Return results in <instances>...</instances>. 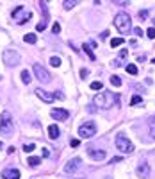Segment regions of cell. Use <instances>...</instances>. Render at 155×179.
<instances>
[{"instance_id": "cell-27", "label": "cell", "mask_w": 155, "mask_h": 179, "mask_svg": "<svg viewBox=\"0 0 155 179\" xmlns=\"http://www.w3.org/2000/svg\"><path fill=\"white\" fill-rule=\"evenodd\" d=\"M75 4H77L75 0H66L62 6H64V9H72V7H75Z\"/></svg>"}, {"instance_id": "cell-31", "label": "cell", "mask_w": 155, "mask_h": 179, "mask_svg": "<svg viewBox=\"0 0 155 179\" xmlns=\"http://www.w3.org/2000/svg\"><path fill=\"white\" fill-rule=\"evenodd\" d=\"M87 75H89V70L87 68H82L80 70V79H87Z\"/></svg>"}, {"instance_id": "cell-3", "label": "cell", "mask_w": 155, "mask_h": 179, "mask_svg": "<svg viewBox=\"0 0 155 179\" xmlns=\"http://www.w3.org/2000/svg\"><path fill=\"white\" fill-rule=\"evenodd\" d=\"M13 129H14V124H13V116H11L9 111H4L0 115V133L4 136H11L13 134Z\"/></svg>"}, {"instance_id": "cell-14", "label": "cell", "mask_w": 155, "mask_h": 179, "mask_svg": "<svg viewBox=\"0 0 155 179\" xmlns=\"http://www.w3.org/2000/svg\"><path fill=\"white\" fill-rule=\"evenodd\" d=\"M2 179H20V170L18 169H6L2 172Z\"/></svg>"}, {"instance_id": "cell-7", "label": "cell", "mask_w": 155, "mask_h": 179, "mask_svg": "<svg viewBox=\"0 0 155 179\" xmlns=\"http://www.w3.org/2000/svg\"><path fill=\"white\" fill-rule=\"evenodd\" d=\"M96 133V124L94 122H84L82 126L79 127V134L80 138H91Z\"/></svg>"}, {"instance_id": "cell-17", "label": "cell", "mask_w": 155, "mask_h": 179, "mask_svg": "<svg viewBox=\"0 0 155 179\" xmlns=\"http://www.w3.org/2000/svg\"><path fill=\"white\" fill-rule=\"evenodd\" d=\"M23 40H25V43H31V45H34V43L38 41V36H36L34 32H31V34H25V38H23Z\"/></svg>"}, {"instance_id": "cell-29", "label": "cell", "mask_w": 155, "mask_h": 179, "mask_svg": "<svg viewBox=\"0 0 155 179\" xmlns=\"http://www.w3.org/2000/svg\"><path fill=\"white\" fill-rule=\"evenodd\" d=\"M34 149H36L34 143H27V145H23V150H25V152H32Z\"/></svg>"}, {"instance_id": "cell-19", "label": "cell", "mask_w": 155, "mask_h": 179, "mask_svg": "<svg viewBox=\"0 0 155 179\" xmlns=\"http://www.w3.org/2000/svg\"><path fill=\"white\" fill-rule=\"evenodd\" d=\"M21 81H23L25 84L31 83V72H29V70H23V72H21Z\"/></svg>"}, {"instance_id": "cell-13", "label": "cell", "mask_w": 155, "mask_h": 179, "mask_svg": "<svg viewBox=\"0 0 155 179\" xmlns=\"http://www.w3.org/2000/svg\"><path fill=\"white\" fill-rule=\"evenodd\" d=\"M36 95L41 99L43 102H46V104L54 102V99H55V95L54 93H48V91H45V90H36Z\"/></svg>"}, {"instance_id": "cell-37", "label": "cell", "mask_w": 155, "mask_h": 179, "mask_svg": "<svg viewBox=\"0 0 155 179\" xmlns=\"http://www.w3.org/2000/svg\"><path fill=\"white\" fill-rule=\"evenodd\" d=\"M152 63H153V64H155V59H152Z\"/></svg>"}, {"instance_id": "cell-23", "label": "cell", "mask_w": 155, "mask_h": 179, "mask_svg": "<svg viewBox=\"0 0 155 179\" xmlns=\"http://www.w3.org/2000/svg\"><path fill=\"white\" fill-rule=\"evenodd\" d=\"M120 45H123V38H113L111 40V47H120Z\"/></svg>"}, {"instance_id": "cell-21", "label": "cell", "mask_w": 155, "mask_h": 179, "mask_svg": "<svg viewBox=\"0 0 155 179\" xmlns=\"http://www.w3.org/2000/svg\"><path fill=\"white\" fill-rule=\"evenodd\" d=\"M127 72H128L130 75H135V74H137V66H135V64H132V63L127 64Z\"/></svg>"}, {"instance_id": "cell-24", "label": "cell", "mask_w": 155, "mask_h": 179, "mask_svg": "<svg viewBox=\"0 0 155 179\" xmlns=\"http://www.w3.org/2000/svg\"><path fill=\"white\" fill-rule=\"evenodd\" d=\"M103 88V84L100 83V81H94V83H91V90H94V91H100Z\"/></svg>"}, {"instance_id": "cell-8", "label": "cell", "mask_w": 155, "mask_h": 179, "mask_svg": "<svg viewBox=\"0 0 155 179\" xmlns=\"http://www.w3.org/2000/svg\"><path fill=\"white\" fill-rule=\"evenodd\" d=\"M80 167H82V159L80 158H73V159H70V161L64 165V172H66V174H75Z\"/></svg>"}, {"instance_id": "cell-30", "label": "cell", "mask_w": 155, "mask_h": 179, "mask_svg": "<svg viewBox=\"0 0 155 179\" xmlns=\"http://www.w3.org/2000/svg\"><path fill=\"white\" fill-rule=\"evenodd\" d=\"M146 36H148L150 40H155V27H152V29H148V31H146Z\"/></svg>"}, {"instance_id": "cell-4", "label": "cell", "mask_w": 155, "mask_h": 179, "mask_svg": "<svg viewBox=\"0 0 155 179\" xmlns=\"http://www.w3.org/2000/svg\"><path fill=\"white\" fill-rule=\"evenodd\" d=\"M116 147H118L120 152H123V154L134 152V145H132V142L127 138L125 133H118V136H116Z\"/></svg>"}, {"instance_id": "cell-32", "label": "cell", "mask_w": 155, "mask_h": 179, "mask_svg": "<svg viewBox=\"0 0 155 179\" xmlns=\"http://www.w3.org/2000/svg\"><path fill=\"white\" fill-rule=\"evenodd\" d=\"M139 18H141V20H145V18H148V11H139Z\"/></svg>"}, {"instance_id": "cell-10", "label": "cell", "mask_w": 155, "mask_h": 179, "mask_svg": "<svg viewBox=\"0 0 155 179\" xmlns=\"http://www.w3.org/2000/svg\"><path fill=\"white\" fill-rule=\"evenodd\" d=\"M87 154H89V158L94 159V161H102V159H105V150H102V149L89 147L87 149Z\"/></svg>"}, {"instance_id": "cell-28", "label": "cell", "mask_w": 155, "mask_h": 179, "mask_svg": "<svg viewBox=\"0 0 155 179\" xmlns=\"http://www.w3.org/2000/svg\"><path fill=\"white\" fill-rule=\"evenodd\" d=\"M52 32H54V34H59V32H61V25H59L57 21L52 25Z\"/></svg>"}, {"instance_id": "cell-6", "label": "cell", "mask_w": 155, "mask_h": 179, "mask_svg": "<svg viewBox=\"0 0 155 179\" xmlns=\"http://www.w3.org/2000/svg\"><path fill=\"white\" fill-rule=\"evenodd\" d=\"M32 70H34V74H36V77H38V81H39V83L46 84V83H50V81H52V75L48 74V70H46L45 66H41L39 63L34 64V66H32Z\"/></svg>"}, {"instance_id": "cell-11", "label": "cell", "mask_w": 155, "mask_h": 179, "mask_svg": "<svg viewBox=\"0 0 155 179\" xmlns=\"http://www.w3.org/2000/svg\"><path fill=\"white\" fill-rule=\"evenodd\" d=\"M50 116H52V118H55V120H59V122H62V120H66L70 115H68V111H66V109L55 107V109H52V111H50Z\"/></svg>"}, {"instance_id": "cell-9", "label": "cell", "mask_w": 155, "mask_h": 179, "mask_svg": "<svg viewBox=\"0 0 155 179\" xmlns=\"http://www.w3.org/2000/svg\"><path fill=\"white\" fill-rule=\"evenodd\" d=\"M39 9L43 11V20L38 23V27H36V31H45V27H46V23H48V7H46V2H39Z\"/></svg>"}, {"instance_id": "cell-34", "label": "cell", "mask_w": 155, "mask_h": 179, "mask_svg": "<svg viewBox=\"0 0 155 179\" xmlns=\"http://www.w3.org/2000/svg\"><path fill=\"white\" fill-rule=\"evenodd\" d=\"M79 145H80V142H79V140H72V147L73 149H77Z\"/></svg>"}, {"instance_id": "cell-1", "label": "cell", "mask_w": 155, "mask_h": 179, "mask_svg": "<svg viewBox=\"0 0 155 179\" xmlns=\"http://www.w3.org/2000/svg\"><path fill=\"white\" fill-rule=\"evenodd\" d=\"M116 100H118V95H114L113 91H102L94 97L93 102L100 109H109V107H113V104H116Z\"/></svg>"}, {"instance_id": "cell-5", "label": "cell", "mask_w": 155, "mask_h": 179, "mask_svg": "<svg viewBox=\"0 0 155 179\" xmlns=\"http://www.w3.org/2000/svg\"><path fill=\"white\" fill-rule=\"evenodd\" d=\"M2 59H4V64L6 66H18L20 64V54L16 52V50H11V49H7V50H4V54H2Z\"/></svg>"}, {"instance_id": "cell-20", "label": "cell", "mask_w": 155, "mask_h": 179, "mask_svg": "<svg viewBox=\"0 0 155 179\" xmlns=\"http://www.w3.org/2000/svg\"><path fill=\"white\" fill-rule=\"evenodd\" d=\"M50 64L52 66H55V68L61 66V57H59V56H52L50 57Z\"/></svg>"}, {"instance_id": "cell-33", "label": "cell", "mask_w": 155, "mask_h": 179, "mask_svg": "<svg viewBox=\"0 0 155 179\" xmlns=\"http://www.w3.org/2000/svg\"><path fill=\"white\" fill-rule=\"evenodd\" d=\"M134 34H135V36H143V29H141V27H135Z\"/></svg>"}, {"instance_id": "cell-38", "label": "cell", "mask_w": 155, "mask_h": 179, "mask_svg": "<svg viewBox=\"0 0 155 179\" xmlns=\"http://www.w3.org/2000/svg\"><path fill=\"white\" fill-rule=\"evenodd\" d=\"M0 149H2V142H0Z\"/></svg>"}, {"instance_id": "cell-22", "label": "cell", "mask_w": 155, "mask_h": 179, "mask_svg": "<svg viewBox=\"0 0 155 179\" xmlns=\"http://www.w3.org/2000/svg\"><path fill=\"white\" fill-rule=\"evenodd\" d=\"M150 136L155 138V116L150 118Z\"/></svg>"}, {"instance_id": "cell-12", "label": "cell", "mask_w": 155, "mask_h": 179, "mask_svg": "<svg viewBox=\"0 0 155 179\" xmlns=\"http://www.w3.org/2000/svg\"><path fill=\"white\" fill-rule=\"evenodd\" d=\"M137 172H139V176H141L143 179H148V177H150L152 170H150L148 161H141V163H139V169H137Z\"/></svg>"}, {"instance_id": "cell-2", "label": "cell", "mask_w": 155, "mask_h": 179, "mask_svg": "<svg viewBox=\"0 0 155 179\" xmlns=\"http://www.w3.org/2000/svg\"><path fill=\"white\" fill-rule=\"evenodd\" d=\"M114 27L121 32V34L130 32V29H132V20H130V16H128L125 11L118 13V14L114 16Z\"/></svg>"}, {"instance_id": "cell-16", "label": "cell", "mask_w": 155, "mask_h": 179, "mask_svg": "<svg viewBox=\"0 0 155 179\" xmlns=\"http://www.w3.org/2000/svg\"><path fill=\"white\" fill-rule=\"evenodd\" d=\"M84 52L87 54V57H89V59H91V61H94V59H96V56H94L93 54V47H91V45H89V43H84Z\"/></svg>"}, {"instance_id": "cell-18", "label": "cell", "mask_w": 155, "mask_h": 179, "mask_svg": "<svg viewBox=\"0 0 155 179\" xmlns=\"http://www.w3.org/2000/svg\"><path fill=\"white\" fill-rule=\"evenodd\" d=\"M27 161H29V165H31V167H38V165L41 163V158H38V156H31Z\"/></svg>"}, {"instance_id": "cell-26", "label": "cell", "mask_w": 155, "mask_h": 179, "mask_svg": "<svg viewBox=\"0 0 155 179\" xmlns=\"http://www.w3.org/2000/svg\"><path fill=\"white\" fill-rule=\"evenodd\" d=\"M111 84H114V86H121V79H120L118 75H113V77H111Z\"/></svg>"}, {"instance_id": "cell-36", "label": "cell", "mask_w": 155, "mask_h": 179, "mask_svg": "<svg viewBox=\"0 0 155 179\" xmlns=\"http://www.w3.org/2000/svg\"><path fill=\"white\" fill-rule=\"evenodd\" d=\"M116 4H118V6H128V2H125V0H118Z\"/></svg>"}, {"instance_id": "cell-25", "label": "cell", "mask_w": 155, "mask_h": 179, "mask_svg": "<svg viewBox=\"0 0 155 179\" xmlns=\"http://www.w3.org/2000/svg\"><path fill=\"white\" fill-rule=\"evenodd\" d=\"M141 102H143V99H141L139 95H134L132 100H130V106H137V104H141Z\"/></svg>"}, {"instance_id": "cell-35", "label": "cell", "mask_w": 155, "mask_h": 179, "mask_svg": "<svg viewBox=\"0 0 155 179\" xmlns=\"http://www.w3.org/2000/svg\"><path fill=\"white\" fill-rule=\"evenodd\" d=\"M121 159H123L121 156H114V158L111 159V163H118V161H121Z\"/></svg>"}, {"instance_id": "cell-15", "label": "cell", "mask_w": 155, "mask_h": 179, "mask_svg": "<svg viewBox=\"0 0 155 179\" xmlns=\"http://www.w3.org/2000/svg\"><path fill=\"white\" fill-rule=\"evenodd\" d=\"M59 134H61V131H59V127L57 126H50L48 127V136H50L52 140H57Z\"/></svg>"}]
</instances>
